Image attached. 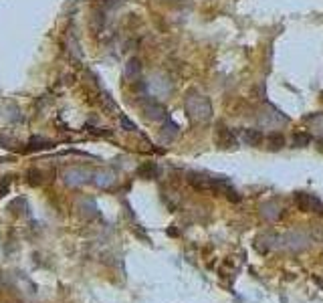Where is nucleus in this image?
I'll use <instances>...</instances> for the list:
<instances>
[{
  "instance_id": "3",
  "label": "nucleus",
  "mask_w": 323,
  "mask_h": 303,
  "mask_svg": "<svg viewBox=\"0 0 323 303\" xmlns=\"http://www.w3.org/2000/svg\"><path fill=\"white\" fill-rule=\"evenodd\" d=\"M186 180H188V184L194 188V190H212V176H206L202 172H188L186 174Z\"/></svg>"
},
{
  "instance_id": "2",
  "label": "nucleus",
  "mask_w": 323,
  "mask_h": 303,
  "mask_svg": "<svg viewBox=\"0 0 323 303\" xmlns=\"http://www.w3.org/2000/svg\"><path fill=\"white\" fill-rule=\"evenodd\" d=\"M144 113H146L148 120H151V122H162V120H166V113L168 111H166V105L164 103L149 99V101H146V103H144Z\"/></svg>"
},
{
  "instance_id": "11",
  "label": "nucleus",
  "mask_w": 323,
  "mask_h": 303,
  "mask_svg": "<svg viewBox=\"0 0 323 303\" xmlns=\"http://www.w3.org/2000/svg\"><path fill=\"white\" fill-rule=\"evenodd\" d=\"M291 144H293V148H307V146L311 144V136H309V133H305V131L295 133L293 140H291Z\"/></svg>"
},
{
  "instance_id": "6",
  "label": "nucleus",
  "mask_w": 323,
  "mask_h": 303,
  "mask_svg": "<svg viewBox=\"0 0 323 303\" xmlns=\"http://www.w3.org/2000/svg\"><path fill=\"white\" fill-rule=\"evenodd\" d=\"M216 142H218V146H220V148H224V150H230V148H234V146H236V138L230 133V129H228V127H224V126H218V131H216Z\"/></svg>"
},
{
  "instance_id": "15",
  "label": "nucleus",
  "mask_w": 323,
  "mask_h": 303,
  "mask_svg": "<svg viewBox=\"0 0 323 303\" xmlns=\"http://www.w3.org/2000/svg\"><path fill=\"white\" fill-rule=\"evenodd\" d=\"M113 182V178H111V174H95V184L97 186H109V184Z\"/></svg>"
},
{
  "instance_id": "10",
  "label": "nucleus",
  "mask_w": 323,
  "mask_h": 303,
  "mask_svg": "<svg viewBox=\"0 0 323 303\" xmlns=\"http://www.w3.org/2000/svg\"><path fill=\"white\" fill-rule=\"evenodd\" d=\"M138 174H140L142 178H146V180H151V178H156V176H158V168H156V164L148 162V164H144V166L140 168Z\"/></svg>"
},
{
  "instance_id": "8",
  "label": "nucleus",
  "mask_w": 323,
  "mask_h": 303,
  "mask_svg": "<svg viewBox=\"0 0 323 303\" xmlns=\"http://www.w3.org/2000/svg\"><path fill=\"white\" fill-rule=\"evenodd\" d=\"M295 204L301 212H311V194L305 192H297L295 194Z\"/></svg>"
},
{
  "instance_id": "5",
  "label": "nucleus",
  "mask_w": 323,
  "mask_h": 303,
  "mask_svg": "<svg viewBox=\"0 0 323 303\" xmlns=\"http://www.w3.org/2000/svg\"><path fill=\"white\" fill-rule=\"evenodd\" d=\"M148 87L154 89L156 95H164V93H170V91H172V85H170L168 77H164V75H154V77L148 81Z\"/></svg>"
},
{
  "instance_id": "9",
  "label": "nucleus",
  "mask_w": 323,
  "mask_h": 303,
  "mask_svg": "<svg viewBox=\"0 0 323 303\" xmlns=\"http://www.w3.org/2000/svg\"><path fill=\"white\" fill-rule=\"evenodd\" d=\"M178 136V126L174 122H166L162 127V140L164 142H172Z\"/></svg>"
},
{
  "instance_id": "18",
  "label": "nucleus",
  "mask_w": 323,
  "mask_h": 303,
  "mask_svg": "<svg viewBox=\"0 0 323 303\" xmlns=\"http://www.w3.org/2000/svg\"><path fill=\"white\" fill-rule=\"evenodd\" d=\"M8 192V180H4L2 184H0V196H4Z\"/></svg>"
},
{
  "instance_id": "17",
  "label": "nucleus",
  "mask_w": 323,
  "mask_h": 303,
  "mask_svg": "<svg viewBox=\"0 0 323 303\" xmlns=\"http://www.w3.org/2000/svg\"><path fill=\"white\" fill-rule=\"evenodd\" d=\"M122 126H124L127 131H135V124H133V122H129L125 115H122Z\"/></svg>"
},
{
  "instance_id": "4",
  "label": "nucleus",
  "mask_w": 323,
  "mask_h": 303,
  "mask_svg": "<svg viewBox=\"0 0 323 303\" xmlns=\"http://www.w3.org/2000/svg\"><path fill=\"white\" fill-rule=\"evenodd\" d=\"M241 140H243L247 146L257 148V146H261V144H263L265 136H263V131H261V129H257V127H247V129H243V131H241Z\"/></svg>"
},
{
  "instance_id": "7",
  "label": "nucleus",
  "mask_w": 323,
  "mask_h": 303,
  "mask_svg": "<svg viewBox=\"0 0 323 303\" xmlns=\"http://www.w3.org/2000/svg\"><path fill=\"white\" fill-rule=\"evenodd\" d=\"M140 75H142V61L138 57H131L127 61V65H125V77L129 81H138Z\"/></svg>"
},
{
  "instance_id": "1",
  "label": "nucleus",
  "mask_w": 323,
  "mask_h": 303,
  "mask_svg": "<svg viewBox=\"0 0 323 303\" xmlns=\"http://www.w3.org/2000/svg\"><path fill=\"white\" fill-rule=\"evenodd\" d=\"M184 109H186V113H188L190 120L192 122H198V124L208 122L210 117H212V103H210V99L206 95L198 93L196 89L188 91V95H186Z\"/></svg>"
},
{
  "instance_id": "12",
  "label": "nucleus",
  "mask_w": 323,
  "mask_h": 303,
  "mask_svg": "<svg viewBox=\"0 0 323 303\" xmlns=\"http://www.w3.org/2000/svg\"><path fill=\"white\" fill-rule=\"evenodd\" d=\"M267 144H269V148H271V150H281V148L285 146V138H283V133L273 131V133H271V136L267 138Z\"/></svg>"
},
{
  "instance_id": "16",
  "label": "nucleus",
  "mask_w": 323,
  "mask_h": 303,
  "mask_svg": "<svg viewBox=\"0 0 323 303\" xmlns=\"http://www.w3.org/2000/svg\"><path fill=\"white\" fill-rule=\"evenodd\" d=\"M311 212L323 216V202L319 198H315V196H311Z\"/></svg>"
},
{
  "instance_id": "13",
  "label": "nucleus",
  "mask_w": 323,
  "mask_h": 303,
  "mask_svg": "<svg viewBox=\"0 0 323 303\" xmlns=\"http://www.w3.org/2000/svg\"><path fill=\"white\" fill-rule=\"evenodd\" d=\"M83 176H85L83 170H69V172L65 174V182H67V184H81V182L85 180Z\"/></svg>"
},
{
  "instance_id": "14",
  "label": "nucleus",
  "mask_w": 323,
  "mask_h": 303,
  "mask_svg": "<svg viewBox=\"0 0 323 303\" xmlns=\"http://www.w3.org/2000/svg\"><path fill=\"white\" fill-rule=\"evenodd\" d=\"M307 124H311V127H313V129L323 131V113H317V115L307 117Z\"/></svg>"
}]
</instances>
